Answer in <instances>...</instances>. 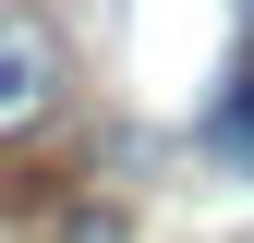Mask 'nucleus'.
Segmentation results:
<instances>
[{
    "label": "nucleus",
    "mask_w": 254,
    "mask_h": 243,
    "mask_svg": "<svg viewBox=\"0 0 254 243\" xmlns=\"http://www.w3.org/2000/svg\"><path fill=\"white\" fill-rule=\"evenodd\" d=\"M61 98H73V37L49 12H24V0H0V146L37 134Z\"/></svg>",
    "instance_id": "1"
},
{
    "label": "nucleus",
    "mask_w": 254,
    "mask_h": 243,
    "mask_svg": "<svg viewBox=\"0 0 254 243\" xmlns=\"http://www.w3.org/2000/svg\"><path fill=\"white\" fill-rule=\"evenodd\" d=\"M206 146L254 170V37H242V61H230V85H218V110H206Z\"/></svg>",
    "instance_id": "2"
}]
</instances>
